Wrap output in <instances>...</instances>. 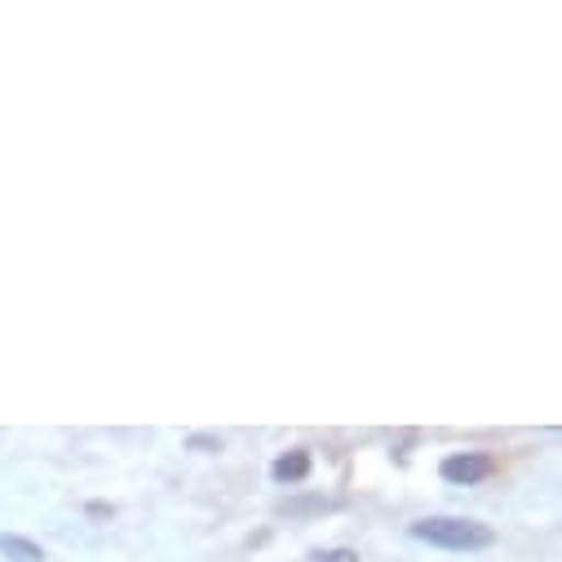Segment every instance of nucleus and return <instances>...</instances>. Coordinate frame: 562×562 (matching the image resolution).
Returning a JSON list of instances; mask_svg holds the SVG:
<instances>
[{"label": "nucleus", "instance_id": "nucleus-1", "mask_svg": "<svg viewBox=\"0 0 562 562\" xmlns=\"http://www.w3.org/2000/svg\"><path fill=\"white\" fill-rule=\"evenodd\" d=\"M412 540H426L435 549H452V553H470V549H487L496 540V531L487 522L474 518H420L407 527Z\"/></svg>", "mask_w": 562, "mask_h": 562}, {"label": "nucleus", "instance_id": "nucleus-2", "mask_svg": "<svg viewBox=\"0 0 562 562\" xmlns=\"http://www.w3.org/2000/svg\"><path fill=\"white\" fill-rule=\"evenodd\" d=\"M439 474H443L448 483L474 487V483H483V479L496 474V457H492V452H452V457L439 465Z\"/></svg>", "mask_w": 562, "mask_h": 562}, {"label": "nucleus", "instance_id": "nucleus-3", "mask_svg": "<svg viewBox=\"0 0 562 562\" xmlns=\"http://www.w3.org/2000/svg\"><path fill=\"white\" fill-rule=\"evenodd\" d=\"M311 465H315V461H311V452H306V448L279 452V457H274V465H270V479L293 487V483H306V479H311Z\"/></svg>", "mask_w": 562, "mask_h": 562}, {"label": "nucleus", "instance_id": "nucleus-4", "mask_svg": "<svg viewBox=\"0 0 562 562\" xmlns=\"http://www.w3.org/2000/svg\"><path fill=\"white\" fill-rule=\"evenodd\" d=\"M0 553H5L10 562H45V549L27 536H0Z\"/></svg>", "mask_w": 562, "mask_h": 562}, {"label": "nucleus", "instance_id": "nucleus-5", "mask_svg": "<svg viewBox=\"0 0 562 562\" xmlns=\"http://www.w3.org/2000/svg\"><path fill=\"white\" fill-rule=\"evenodd\" d=\"M337 501H289L279 505V514H315V509H333Z\"/></svg>", "mask_w": 562, "mask_h": 562}, {"label": "nucleus", "instance_id": "nucleus-6", "mask_svg": "<svg viewBox=\"0 0 562 562\" xmlns=\"http://www.w3.org/2000/svg\"><path fill=\"white\" fill-rule=\"evenodd\" d=\"M315 562H359V553L355 549H319Z\"/></svg>", "mask_w": 562, "mask_h": 562}]
</instances>
